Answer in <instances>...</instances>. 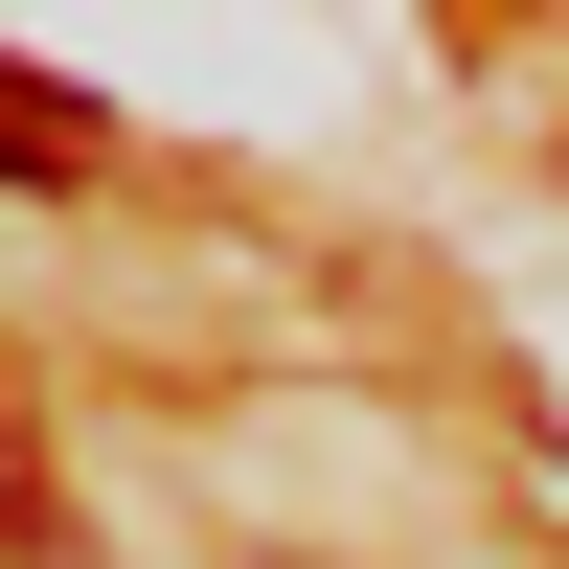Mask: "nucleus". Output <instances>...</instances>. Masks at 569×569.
<instances>
[{"label":"nucleus","instance_id":"obj_1","mask_svg":"<svg viewBox=\"0 0 569 569\" xmlns=\"http://www.w3.org/2000/svg\"><path fill=\"white\" fill-rule=\"evenodd\" d=\"M91 160V114H23V69H0V182H69Z\"/></svg>","mask_w":569,"mask_h":569}]
</instances>
